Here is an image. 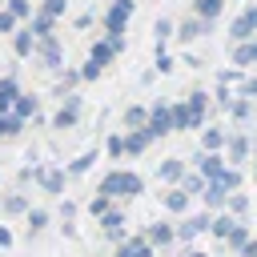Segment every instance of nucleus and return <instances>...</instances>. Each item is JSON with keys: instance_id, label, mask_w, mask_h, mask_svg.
<instances>
[{"instance_id": "obj_19", "label": "nucleus", "mask_w": 257, "mask_h": 257, "mask_svg": "<svg viewBox=\"0 0 257 257\" xmlns=\"http://www.w3.org/2000/svg\"><path fill=\"white\" fill-rule=\"evenodd\" d=\"M237 221H241V217H233L229 209H221V213H213V229H209V233H213L217 241H225V237L233 233V225H237Z\"/></svg>"}, {"instance_id": "obj_8", "label": "nucleus", "mask_w": 257, "mask_h": 257, "mask_svg": "<svg viewBox=\"0 0 257 257\" xmlns=\"http://www.w3.org/2000/svg\"><path fill=\"white\" fill-rule=\"evenodd\" d=\"M225 161H229L225 153H209V149H205V153L197 157V169H201V173H205L209 181H221V177H225V169H229Z\"/></svg>"}, {"instance_id": "obj_11", "label": "nucleus", "mask_w": 257, "mask_h": 257, "mask_svg": "<svg viewBox=\"0 0 257 257\" xmlns=\"http://www.w3.org/2000/svg\"><path fill=\"white\" fill-rule=\"evenodd\" d=\"M100 229H104V237L116 241V245L128 241V233H124V213H120V209H108V213L100 217Z\"/></svg>"}, {"instance_id": "obj_1", "label": "nucleus", "mask_w": 257, "mask_h": 257, "mask_svg": "<svg viewBox=\"0 0 257 257\" xmlns=\"http://www.w3.org/2000/svg\"><path fill=\"white\" fill-rule=\"evenodd\" d=\"M96 193H104V197H112V201H133V197L145 193V177L133 173V169H112V173L100 177Z\"/></svg>"}, {"instance_id": "obj_27", "label": "nucleus", "mask_w": 257, "mask_h": 257, "mask_svg": "<svg viewBox=\"0 0 257 257\" xmlns=\"http://www.w3.org/2000/svg\"><path fill=\"white\" fill-rule=\"evenodd\" d=\"M201 32H209V20H205V16H193V20H185V24L177 28L181 40H193V36H201Z\"/></svg>"}, {"instance_id": "obj_16", "label": "nucleus", "mask_w": 257, "mask_h": 257, "mask_svg": "<svg viewBox=\"0 0 257 257\" xmlns=\"http://www.w3.org/2000/svg\"><path fill=\"white\" fill-rule=\"evenodd\" d=\"M145 237H149L157 249H165V245H173V241H177V225H169V221H157V225H149V229H145Z\"/></svg>"}, {"instance_id": "obj_49", "label": "nucleus", "mask_w": 257, "mask_h": 257, "mask_svg": "<svg viewBox=\"0 0 257 257\" xmlns=\"http://www.w3.org/2000/svg\"><path fill=\"white\" fill-rule=\"evenodd\" d=\"M237 257H257V237H249V241H245V249H241Z\"/></svg>"}, {"instance_id": "obj_7", "label": "nucleus", "mask_w": 257, "mask_h": 257, "mask_svg": "<svg viewBox=\"0 0 257 257\" xmlns=\"http://www.w3.org/2000/svg\"><path fill=\"white\" fill-rule=\"evenodd\" d=\"M249 153H253V145H249V137L245 133H229V145H225V157H229V165H245L249 161Z\"/></svg>"}, {"instance_id": "obj_20", "label": "nucleus", "mask_w": 257, "mask_h": 257, "mask_svg": "<svg viewBox=\"0 0 257 257\" xmlns=\"http://www.w3.org/2000/svg\"><path fill=\"white\" fill-rule=\"evenodd\" d=\"M225 145H229V133H225V128H205V133H201V149L225 153Z\"/></svg>"}, {"instance_id": "obj_23", "label": "nucleus", "mask_w": 257, "mask_h": 257, "mask_svg": "<svg viewBox=\"0 0 257 257\" xmlns=\"http://www.w3.org/2000/svg\"><path fill=\"white\" fill-rule=\"evenodd\" d=\"M205 108H209V96H205V92H193V96H189V112H193V128H205Z\"/></svg>"}, {"instance_id": "obj_39", "label": "nucleus", "mask_w": 257, "mask_h": 257, "mask_svg": "<svg viewBox=\"0 0 257 257\" xmlns=\"http://www.w3.org/2000/svg\"><path fill=\"white\" fill-rule=\"evenodd\" d=\"M193 12L205 16V20H213V16L221 12V0H193Z\"/></svg>"}, {"instance_id": "obj_47", "label": "nucleus", "mask_w": 257, "mask_h": 257, "mask_svg": "<svg viewBox=\"0 0 257 257\" xmlns=\"http://www.w3.org/2000/svg\"><path fill=\"white\" fill-rule=\"evenodd\" d=\"M40 12H48V16H60L64 12V0H44V8Z\"/></svg>"}, {"instance_id": "obj_13", "label": "nucleus", "mask_w": 257, "mask_h": 257, "mask_svg": "<svg viewBox=\"0 0 257 257\" xmlns=\"http://www.w3.org/2000/svg\"><path fill=\"white\" fill-rule=\"evenodd\" d=\"M185 173H189V169H185V161H181V157H169V161H161V165H157V177H161L165 185H181V181H185Z\"/></svg>"}, {"instance_id": "obj_36", "label": "nucleus", "mask_w": 257, "mask_h": 257, "mask_svg": "<svg viewBox=\"0 0 257 257\" xmlns=\"http://www.w3.org/2000/svg\"><path fill=\"white\" fill-rule=\"evenodd\" d=\"M92 161H96V149H88V153H80L72 165H68V177H80V173H88L92 169Z\"/></svg>"}, {"instance_id": "obj_31", "label": "nucleus", "mask_w": 257, "mask_h": 257, "mask_svg": "<svg viewBox=\"0 0 257 257\" xmlns=\"http://www.w3.org/2000/svg\"><path fill=\"white\" fill-rule=\"evenodd\" d=\"M124 128H149V108H141V104L124 108Z\"/></svg>"}, {"instance_id": "obj_17", "label": "nucleus", "mask_w": 257, "mask_h": 257, "mask_svg": "<svg viewBox=\"0 0 257 257\" xmlns=\"http://www.w3.org/2000/svg\"><path fill=\"white\" fill-rule=\"evenodd\" d=\"M116 52H120V48H116V40H108V36H104V40H96V44H92V52H88V64L104 68V64H108Z\"/></svg>"}, {"instance_id": "obj_40", "label": "nucleus", "mask_w": 257, "mask_h": 257, "mask_svg": "<svg viewBox=\"0 0 257 257\" xmlns=\"http://www.w3.org/2000/svg\"><path fill=\"white\" fill-rule=\"evenodd\" d=\"M153 32H157V48H161V44H165L169 36H177V28H173V20H165V16L157 20V28H153Z\"/></svg>"}, {"instance_id": "obj_4", "label": "nucleus", "mask_w": 257, "mask_h": 257, "mask_svg": "<svg viewBox=\"0 0 257 257\" xmlns=\"http://www.w3.org/2000/svg\"><path fill=\"white\" fill-rule=\"evenodd\" d=\"M128 16H133V0H112V8H108V16H104V28H108V36H124V24H128Z\"/></svg>"}, {"instance_id": "obj_46", "label": "nucleus", "mask_w": 257, "mask_h": 257, "mask_svg": "<svg viewBox=\"0 0 257 257\" xmlns=\"http://www.w3.org/2000/svg\"><path fill=\"white\" fill-rule=\"evenodd\" d=\"M157 72H173V56L169 52H157Z\"/></svg>"}, {"instance_id": "obj_25", "label": "nucleus", "mask_w": 257, "mask_h": 257, "mask_svg": "<svg viewBox=\"0 0 257 257\" xmlns=\"http://www.w3.org/2000/svg\"><path fill=\"white\" fill-rule=\"evenodd\" d=\"M249 237H253V233H249V225H245V221H237V225H233V233L225 237V249H233V253H241Z\"/></svg>"}, {"instance_id": "obj_15", "label": "nucleus", "mask_w": 257, "mask_h": 257, "mask_svg": "<svg viewBox=\"0 0 257 257\" xmlns=\"http://www.w3.org/2000/svg\"><path fill=\"white\" fill-rule=\"evenodd\" d=\"M116 249H120L124 257H157V245H153L145 233H141V237H128V241H120Z\"/></svg>"}, {"instance_id": "obj_37", "label": "nucleus", "mask_w": 257, "mask_h": 257, "mask_svg": "<svg viewBox=\"0 0 257 257\" xmlns=\"http://www.w3.org/2000/svg\"><path fill=\"white\" fill-rule=\"evenodd\" d=\"M225 209H229L233 217H245V213H249V197L237 189V193H229V205H225Z\"/></svg>"}, {"instance_id": "obj_29", "label": "nucleus", "mask_w": 257, "mask_h": 257, "mask_svg": "<svg viewBox=\"0 0 257 257\" xmlns=\"http://www.w3.org/2000/svg\"><path fill=\"white\" fill-rule=\"evenodd\" d=\"M36 108H40V104H36V96H28V92H20V100L12 104V112H16L20 120H28V116L36 120Z\"/></svg>"}, {"instance_id": "obj_48", "label": "nucleus", "mask_w": 257, "mask_h": 257, "mask_svg": "<svg viewBox=\"0 0 257 257\" xmlns=\"http://www.w3.org/2000/svg\"><path fill=\"white\" fill-rule=\"evenodd\" d=\"M217 80H221V84H233V80H241V68H229V72H221Z\"/></svg>"}, {"instance_id": "obj_10", "label": "nucleus", "mask_w": 257, "mask_h": 257, "mask_svg": "<svg viewBox=\"0 0 257 257\" xmlns=\"http://www.w3.org/2000/svg\"><path fill=\"white\" fill-rule=\"evenodd\" d=\"M161 205H165L169 213H177V217H181V213H189V205H193V193H189V189H181V185H173L169 193H161Z\"/></svg>"}, {"instance_id": "obj_28", "label": "nucleus", "mask_w": 257, "mask_h": 257, "mask_svg": "<svg viewBox=\"0 0 257 257\" xmlns=\"http://www.w3.org/2000/svg\"><path fill=\"white\" fill-rule=\"evenodd\" d=\"M40 40H36V32L32 28H24V32H16V40H12V48H16V56H32V48H36Z\"/></svg>"}, {"instance_id": "obj_9", "label": "nucleus", "mask_w": 257, "mask_h": 257, "mask_svg": "<svg viewBox=\"0 0 257 257\" xmlns=\"http://www.w3.org/2000/svg\"><path fill=\"white\" fill-rule=\"evenodd\" d=\"M229 36H233V44H241V40H253V36H257V8H249V12H241V16L233 20V28H229Z\"/></svg>"}, {"instance_id": "obj_5", "label": "nucleus", "mask_w": 257, "mask_h": 257, "mask_svg": "<svg viewBox=\"0 0 257 257\" xmlns=\"http://www.w3.org/2000/svg\"><path fill=\"white\" fill-rule=\"evenodd\" d=\"M76 120H80V96H76V92H64V104L56 108L52 128H72Z\"/></svg>"}, {"instance_id": "obj_33", "label": "nucleus", "mask_w": 257, "mask_h": 257, "mask_svg": "<svg viewBox=\"0 0 257 257\" xmlns=\"http://www.w3.org/2000/svg\"><path fill=\"white\" fill-rule=\"evenodd\" d=\"M20 213H28V197L24 193H8L4 197V217H20Z\"/></svg>"}, {"instance_id": "obj_3", "label": "nucleus", "mask_w": 257, "mask_h": 257, "mask_svg": "<svg viewBox=\"0 0 257 257\" xmlns=\"http://www.w3.org/2000/svg\"><path fill=\"white\" fill-rule=\"evenodd\" d=\"M149 133H153V137L177 133V124H173V104H153V108H149Z\"/></svg>"}, {"instance_id": "obj_34", "label": "nucleus", "mask_w": 257, "mask_h": 257, "mask_svg": "<svg viewBox=\"0 0 257 257\" xmlns=\"http://www.w3.org/2000/svg\"><path fill=\"white\" fill-rule=\"evenodd\" d=\"M173 124H177V133H185V128H193V112H189V100H181V104H173Z\"/></svg>"}, {"instance_id": "obj_12", "label": "nucleus", "mask_w": 257, "mask_h": 257, "mask_svg": "<svg viewBox=\"0 0 257 257\" xmlns=\"http://www.w3.org/2000/svg\"><path fill=\"white\" fill-rule=\"evenodd\" d=\"M153 141H157V137H153L149 128H128V133H124V153H128V157H141Z\"/></svg>"}, {"instance_id": "obj_22", "label": "nucleus", "mask_w": 257, "mask_h": 257, "mask_svg": "<svg viewBox=\"0 0 257 257\" xmlns=\"http://www.w3.org/2000/svg\"><path fill=\"white\" fill-rule=\"evenodd\" d=\"M40 60H44L48 68H60V44H56L52 36H40Z\"/></svg>"}, {"instance_id": "obj_43", "label": "nucleus", "mask_w": 257, "mask_h": 257, "mask_svg": "<svg viewBox=\"0 0 257 257\" xmlns=\"http://www.w3.org/2000/svg\"><path fill=\"white\" fill-rule=\"evenodd\" d=\"M16 20H20V16H16L12 8H0V32H12V28H16Z\"/></svg>"}, {"instance_id": "obj_6", "label": "nucleus", "mask_w": 257, "mask_h": 257, "mask_svg": "<svg viewBox=\"0 0 257 257\" xmlns=\"http://www.w3.org/2000/svg\"><path fill=\"white\" fill-rule=\"evenodd\" d=\"M64 177H68V169H44V165H36V185L48 197H60L64 193Z\"/></svg>"}, {"instance_id": "obj_45", "label": "nucleus", "mask_w": 257, "mask_h": 257, "mask_svg": "<svg viewBox=\"0 0 257 257\" xmlns=\"http://www.w3.org/2000/svg\"><path fill=\"white\" fill-rule=\"evenodd\" d=\"M241 96H249V100L257 96V76H245V80H241Z\"/></svg>"}, {"instance_id": "obj_42", "label": "nucleus", "mask_w": 257, "mask_h": 257, "mask_svg": "<svg viewBox=\"0 0 257 257\" xmlns=\"http://www.w3.org/2000/svg\"><path fill=\"white\" fill-rule=\"evenodd\" d=\"M221 185H225L229 193H237V189H241V169H237V165H229V169H225V177H221Z\"/></svg>"}, {"instance_id": "obj_44", "label": "nucleus", "mask_w": 257, "mask_h": 257, "mask_svg": "<svg viewBox=\"0 0 257 257\" xmlns=\"http://www.w3.org/2000/svg\"><path fill=\"white\" fill-rule=\"evenodd\" d=\"M4 8H12V12L20 16V20H24V16H32V4H28V0H8Z\"/></svg>"}, {"instance_id": "obj_30", "label": "nucleus", "mask_w": 257, "mask_h": 257, "mask_svg": "<svg viewBox=\"0 0 257 257\" xmlns=\"http://www.w3.org/2000/svg\"><path fill=\"white\" fill-rule=\"evenodd\" d=\"M229 116H233L237 124H245V120L253 116V100H249V96H237V100L229 104Z\"/></svg>"}, {"instance_id": "obj_38", "label": "nucleus", "mask_w": 257, "mask_h": 257, "mask_svg": "<svg viewBox=\"0 0 257 257\" xmlns=\"http://www.w3.org/2000/svg\"><path fill=\"white\" fill-rule=\"evenodd\" d=\"M108 209H112V197H104V193H96V197H92V201H88V213H92V217H96V221H100V217H104V213H108Z\"/></svg>"}, {"instance_id": "obj_24", "label": "nucleus", "mask_w": 257, "mask_h": 257, "mask_svg": "<svg viewBox=\"0 0 257 257\" xmlns=\"http://www.w3.org/2000/svg\"><path fill=\"white\" fill-rule=\"evenodd\" d=\"M24 221H28V237H36V233H44V229H48V221H52V217H48V209H28V213H24Z\"/></svg>"}, {"instance_id": "obj_18", "label": "nucleus", "mask_w": 257, "mask_h": 257, "mask_svg": "<svg viewBox=\"0 0 257 257\" xmlns=\"http://www.w3.org/2000/svg\"><path fill=\"white\" fill-rule=\"evenodd\" d=\"M233 64H237V68H253V64H257V36H253V40H241V44L233 48Z\"/></svg>"}, {"instance_id": "obj_51", "label": "nucleus", "mask_w": 257, "mask_h": 257, "mask_svg": "<svg viewBox=\"0 0 257 257\" xmlns=\"http://www.w3.org/2000/svg\"><path fill=\"white\" fill-rule=\"evenodd\" d=\"M8 245H12V229H8V225H0V249H8Z\"/></svg>"}, {"instance_id": "obj_50", "label": "nucleus", "mask_w": 257, "mask_h": 257, "mask_svg": "<svg viewBox=\"0 0 257 257\" xmlns=\"http://www.w3.org/2000/svg\"><path fill=\"white\" fill-rule=\"evenodd\" d=\"M60 217H64V221H72V217H76V205H72V201H64V205H60Z\"/></svg>"}, {"instance_id": "obj_2", "label": "nucleus", "mask_w": 257, "mask_h": 257, "mask_svg": "<svg viewBox=\"0 0 257 257\" xmlns=\"http://www.w3.org/2000/svg\"><path fill=\"white\" fill-rule=\"evenodd\" d=\"M209 229H213V213H209V209H205V213H193V217L177 221V241L193 245V237H201V233H209Z\"/></svg>"}, {"instance_id": "obj_32", "label": "nucleus", "mask_w": 257, "mask_h": 257, "mask_svg": "<svg viewBox=\"0 0 257 257\" xmlns=\"http://www.w3.org/2000/svg\"><path fill=\"white\" fill-rule=\"evenodd\" d=\"M181 189H189L193 197H201V193L209 189V177H205L201 169H197V173H185V181H181Z\"/></svg>"}, {"instance_id": "obj_21", "label": "nucleus", "mask_w": 257, "mask_h": 257, "mask_svg": "<svg viewBox=\"0 0 257 257\" xmlns=\"http://www.w3.org/2000/svg\"><path fill=\"white\" fill-rule=\"evenodd\" d=\"M20 100V88L12 76H0V112H12V104Z\"/></svg>"}, {"instance_id": "obj_41", "label": "nucleus", "mask_w": 257, "mask_h": 257, "mask_svg": "<svg viewBox=\"0 0 257 257\" xmlns=\"http://www.w3.org/2000/svg\"><path fill=\"white\" fill-rule=\"evenodd\" d=\"M104 153H108V157H116V161H120V157H124V137H120V133H112V137H108V141H104Z\"/></svg>"}, {"instance_id": "obj_14", "label": "nucleus", "mask_w": 257, "mask_h": 257, "mask_svg": "<svg viewBox=\"0 0 257 257\" xmlns=\"http://www.w3.org/2000/svg\"><path fill=\"white\" fill-rule=\"evenodd\" d=\"M201 201H205V209H209V213H221V209L229 205V189H225L221 181H209V189L201 193Z\"/></svg>"}, {"instance_id": "obj_53", "label": "nucleus", "mask_w": 257, "mask_h": 257, "mask_svg": "<svg viewBox=\"0 0 257 257\" xmlns=\"http://www.w3.org/2000/svg\"><path fill=\"white\" fill-rule=\"evenodd\" d=\"M253 177H257V161H253Z\"/></svg>"}, {"instance_id": "obj_26", "label": "nucleus", "mask_w": 257, "mask_h": 257, "mask_svg": "<svg viewBox=\"0 0 257 257\" xmlns=\"http://www.w3.org/2000/svg\"><path fill=\"white\" fill-rule=\"evenodd\" d=\"M20 128H24V120H20L16 112H0V141H12V137H20Z\"/></svg>"}, {"instance_id": "obj_52", "label": "nucleus", "mask_w": 257, "mask_h": 257, "mask_svg": "<svg viewBox=\"0 0 257 257\" xmlns=\"http://www.w3.org/2000/svg\"><path fill=\"white\" fill-rule=\"evenodd\" d=\"M185 257H209V253H201V249H185Z\"/></svg>"}, {"instance_id": "obj_35", "label": "nucleus", "mask_w": 257, "mask_h": 257, "mask_svg": "<svg viewBox=\"0 0 257 257\" xmlns=\"http://www.w3.org/2000/svg\"><path fill=\"white\" fill-rule=\"evenodd\" d=\"M52 20H56V16H48V12H36V16H32L28 28L36 32V40H40V36H52Z\"/></svg>"}, {"instance_id": "obj_54", "label": "nucleus", "mask_w": 257, "mask_h": 257, "mask_svg": "<svg viewBox=\"0 0 257 257\" xmlns=\"http://www.w3.org/2000/svg\"><path fill=\"white\" fill-rule=\"evenodd\" d=\"M0 4H8V0H0Z\"/></svg>"}]
</instances>
